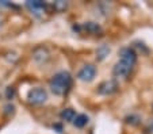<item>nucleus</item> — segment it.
<instances>
[{
  "label": "nucleus",
  "mask_w": 153,
  "mask_h": 134,
  "mask_svg": "<svg viewBox=\"0 0 153 134\" xmlns=\"http://www.w3.org/2000/svg\"><path fill=\"white\" fill-rule=\"evenodd\" d=\"M95 76H96V68L92 64H87L79 70L77 79L80 81H92Z\"/></svg>",
  "instance_id": "nucleus-4"
},
{
  "label": "nucleus",
  "mask_w": 153,
  "mask_h": 134,
  "mask_svg": "<svg viewBox=\"0 0 153 134\" xmlns=\"http://www.w3.org/2000/svg\"><path fill=\"white\" fill-rule=\"evenodd\" d=\"M119 60H125V61L134 65L137 61V54L131 47H122L119 52Z\"/></svg>",
  "instance_id": "nucleus-6"
},
{
  "label": "nucleus",
  "mask_w": 153,
  "mask_h": 134,
  "mask_svg": "<svg viewBox=\"0 0 153 134\" xmlns=\"http://www.w3.org/2000/svg\"><path fill=\"white\" fill-rule=\"evenodd\" d=\"M27 7H29V8L33 12H35V14H39V12L43 11V8H45V4H43L42 1H27Z\"/></svg>",
  "instance_id": "nucleus-12"
},
{
  "label": "nucleus",
  "mask_w": 153,
  "mask_h": 134,
  "mask_svg": "<svg viewBox=\"0 0 153 134\" xmlns=\"http://www.w3.org/2000/svg\"><path fill=\"white\" fill-rule=\"evenodd\" d=\"M133 64H130L125 60H119L113 68V75L115 77H127L131 72V69H133Z\"/></svg>",
  "instance_id": "nucleus-3"
},
{
  "label": "nucleus",
  "mask_w": 153,
  "mask_h": 134,
  "mask_svg": "<svg viewBox=\"0 0 153 134\" xmlns=\"http://www.w3.org/2000/svg\"><path fill=\"white\" fill-rule=\"evenodd\" d=\"M72 85V76L68 70H60L52 76L49 81V87L52 92L57 96H62L69 91Z\"/></svg>",
  "instance_id": "nucleus-1"
},
{
  "label": "nucleus",
  "mask_w": 153,
  "mask_h": 134,
  "mask_svg": "<svg viewBox=\"0 0 153 134\" xmlns=\"http://www.w3.org/2000/svg\"><path fill=\"white\" fill-rule=\"evenodd\" d=\"M152 129H153V123H152Z\"/></svg>",
  "instance_id": "nucleus-15"
},
{
  "label": "nucleus",
  "mask_w": 153,
  "mask_h": 134,
  "mask_svg": "<svg viewBox=\"0 0 153 134\" xmlns=\"http://www.w3.org/2000/svg\"><path fill=\"white\" fill-rule=\"evenodd\" d=\"M7 96H8V99H11V98L14 96V90H12V87L7 88Z\"/></svg>",
  "instance_id": "nucleus-14"
},
{
  "label": "nucleus",
  "mask_w": 153,
  "mask_h": 134,
  "mask_svg": "<svg viewBox=\"0 0 153 134\" xmlns=\"http://www.w3.org/2000/svg\"><path fill=\"white\" fill-rule=\"evenodd\" d=\"M33 58L37 62L42 64V62H46L49 60V52H48L46 47H37V49L33 52Z\"/></svg>",
  "instance_id": "nucleus-7"
},
{
  "label": "nucleus",
  "mask_w": 153,
  "mask_h": 134,
  "mask_svg": "<svg viewBox=\"0 0 153 134\" xmlns=\"http://www.w3.org/2000/svg\"><path fill=\"white\" fill-rule=\"evenodd\" d=\"M83 29L87 30L88 33H91V34H98V33L102 31V27L95 22H85L83 24Z\"/></svg>",
  "instance_id": "nucleus-9"
},
{
  "label": "nucleus",
  "mask_w": 153,
  "mask_h": 134,
  "mask_svg": "<svg viewBox=\"0 0 153 134\" xmlns=\"http://www.w3.org/2000/svg\"><path fill=\"white\" fill-rule=\"evenodd\" d=\"M117 91H118V83L115 80H106L98 87V93L100 95H113Z\"/></svg>",
  "instance_id": "nucleus-5"
},
{
  "label": "nucleus",
  "mask_w": 153,
  "mask_h": 134,
  "mask_svg": "<svg viewBox=\"0 0 153 134\" xmlns=\"http://www.w3.org/2000/svg\"><path fill=\"white\" fill-rule=\"evenodd\" d=\"M72 123L76 127H84V126L88 123V117H87L85 114H77Z\"/></svg>",
  "instance_id": "nucleus-10"
},
{
  "label": "nucleus",
  "mask_w": 153,
  "mask_h": 134,
  "mask_svg": "<svg viewBox=\"0 0 153 134\" xmlns=\"http://www.w3.org/2000/svg\"><path fill=\"white\" fill-rule=\"evenodd\" d=\"M108 53H110V47L107 46V45H100V46L96 49V58L99 60V61H102V60H104L108 56Z\"/></svg>",
  "instance_id": "nucleus-11"
},
{
  "label": "nucleus",
  "mask_w": 153,
  "mask_h": 134,
  "mask_svg": "<svg viewBox=\"0 0 153 134\" xmlns=\"http://www.w3.org/2000/svg\"><path fill=\"white\" fill-rule=\"evenodd\" d=\"M77 115L76 114L75 110H72V108H65V110L61 111L60 117L62 121H67V122H73V119H75V117Z\"/></svg>",
  "instance_id": "nucleus-8"
},
{
  "label": "nucleus",
  "mask_w": 153,
  "mask_h": 134,
  "mask_svg": "<svg viewBox=\"0 0 153 134\" xmlns=\"http://www.w3.org/2000/svg\"><path fill=\"white\" fill-rule=\"evenodd\" d=\"M54 8L58 10V11H62V10L67 8V3H65V1H56V3H54Z\"/></svg>",
  "instance_id": "nucleus-13"
},
{
  "label": "nucleus",
  "mask_w": 153,
  "mask_h": 134,
  "mask_svg": "<svg viewBox=\"0 0 153 134\" xmlns=\"http://www.w3.org/2000/svg\"><path fill=\"white\" fill-rule=\"evenodd\" d=\"M46 99H48V92L41 87L31 88V90L29 91V93H27V100H29V103L35 104V106L43 104V103L46 102Z\"/></svg>",
  "instance_id": "nucleus-2"
}]
</instances>
